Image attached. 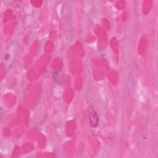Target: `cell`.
Segmentation results:
<instances>
[{
	"label": "cell",
	"instance_id": "6da1fadb",
	"mask_svg": "<svg viewBox=\"0 0 158 158\" xmlns=\"http://www.w3.org/2000/svg\"><path fill=\"white\" fill-rule=\"evenodd\" d=\"M88 110L89 122L91 126L92 127H97L99 122V118L96 112H95L94 109L91 107H89L88 109Z\"/></svg>",
	"mask_w": 158,
	"mask_h": 158
}]
</instances>
